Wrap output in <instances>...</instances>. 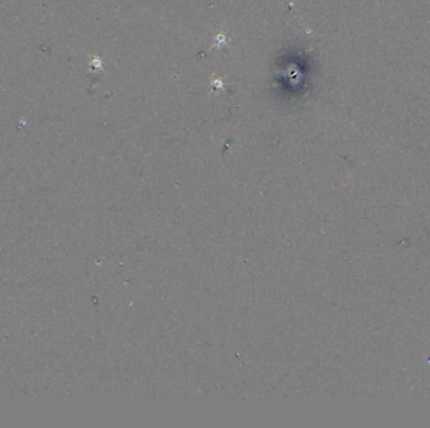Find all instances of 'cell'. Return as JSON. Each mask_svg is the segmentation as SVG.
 <instances>
[{
  "instance_id": "7a4b0ae2",
  "label": "cell",
  "mask_w": 430,
  "mask_h": 428,
  "mask_svg": "<svg viewBox=\"0 0 430 428\" xmlns=\"http://www.w3.org/2000/svg\"><path fill=\"white\" fill-rule=\"evenodd\" d=\"M212 86L214 91H218V89L224 88V79L219 78V77H215L214 79H212Z\"/></svg>"
},
{
  "instance_id": "6da1fadb",
  "label": "cell",
  "mask_w": 430,
  "mask_h": 428,
  "mask_svg": "<svg viewBox=\"0 0 430 428\" xmlns=\"http://www.w3.org/2000/svg\"><path fill=\"white\" fill-rule=\"evenodd\" d=\"M226 44V37L224 33H219V34L215 35L214 38V44L212 48H221L223 45Z\"/></svg>"
}]
</instances>
